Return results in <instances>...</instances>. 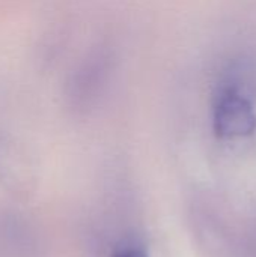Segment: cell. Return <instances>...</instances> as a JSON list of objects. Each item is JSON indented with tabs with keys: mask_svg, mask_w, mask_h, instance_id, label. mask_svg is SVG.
<instances>
[{
	"mask_svg": "<svg viewBox=\"0 0 256 257\" xmlns=\"http://www.w3.org/2000/svg\"><path fill=\"white\" fill-rule=\"evenodd\" d=\"M211 125L219 139L241 140L256 133V59L237 54L217 72L211 92Z\"/></svg>",
	"mask_w": 256,
	"mask_h": 257,
	"instance_id": "cell-1",
	"label": "cell"
},
{
	"mask_svg": "<svg viewBox=\"0 0 256 257\" xmlns=\"http://www.w3.org/2000/svg\"><path fill=\"white\" fill-rule=\"evenodd\" d=\"M115 53L107 45H100L86 56L69 81V99L74 107L89 108L103 96L115 71Z\"/></svg>",
	"mask_w": 256,
	"mask_h": 257,
	"instance_id": "cell-2",
	"label": "cell"
},
{
	"mask_svg": "<svg viewBox=\"0 0 256 257\" xmlns=\"http://www.w3.org/2000/svg\"><path fill=\"white\" fill-rule=\"evenodd\" d=\"M110 257H148L145 247L136 241H127L113 248Z\"/></svg>",
	"mask_w": 256,
	"mask_h": 257,
	"instance_id": "cell-3",
	"label": "cell"
}]
</instances>
